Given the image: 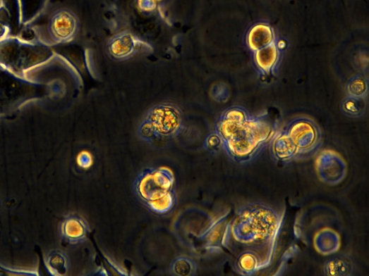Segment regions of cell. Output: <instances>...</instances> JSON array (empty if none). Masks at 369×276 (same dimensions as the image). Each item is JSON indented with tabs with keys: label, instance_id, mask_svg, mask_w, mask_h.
Here are the masks:
<instances>
[{
	"label": "cell",
	"instance_id": "1",
	"mask_svg": "<svg viewBox=\"0 0 369 276\" xmlns=\"http://www.w3.org/2000/svg\"><path fill=\"white\" fill-rule=\"evenodd\" d=\"M285 215L261 202L241 206L226 222L224 248L234 254L255 253L270 268L275 258Z\"/></svg>",
	"mask_w": 369,
	"mask_h": 276
},
{
	"label": "cell",
	"instance_id": "2",
	"mask_svg": "<svg viewBox=\"0 0 369 276\" xmlns=\"http://www.w3.org/2000/svg\"><path fill=\"white\" fill-rule=\"evenodd\" d=\"M215 132L228 157L244 164L255 160L270 145L277 132V123L270 114L255 115L242 107L234 106L222 113Z\"/></svg>",
	"mask_w": 369,
	"mask_h": 276
},
{
	"label": "cell",
	"instance_id": "3",
	"mask_svg": "<svg viewBox=\"0 0 369 276\" xmlns=\"http://www.w3.org/2000/svg\"><path fill=\"white\" fill-rule=\"evenodd\" d=\"M322 144L320 127L311 118L298 117L277 131L270 144L271 156L281 165L303 161L316 155Z\"/></svg>",
	"mask_w": 369,
	"mask_h": 276
},
{
	"label": "cell",
	"instance_id": "4",
	"mask_svg": "<svg viewBox=\"0 0 369 276\" xmlns=\"http://www.w3.org/2000/svg\"><path fill=\"white\" fill-rule=\"evenodd\" d=\"M49 52V49L44 45L6 39L0 42V65L15 75L23 76L47 61Z\"/></svg>",
	"mask_w": 369,
	"mask_h": 276
},
{
	"label": "cell",
	"instance_id": "5",
	"mask_svg": "<svg viewBox=\"0 0 369 276\" xmlns=\"http://www.w3.org/2000/svg\"><path fill=\"white\" fill-rule=\"evenodd\" d=\"M176 177L167 167L145 170L133 182V191L147 206L174 192Z\"/></svg>",
	"mask_w": 369,
	"mask_h": 276
},
{
	"label": "cell",
	"instance_id": "6",
	"mask_svg": "<svg viewBox=\"0 0 369 276\" xmlns=\"http://www.w3.org/2000/svg\"><path fill=\"white\" fill-rule=\"evenodd\" d=\"M337 214L330 207H310L298 214L294 226V236L305 244H310L317 231L337 223Z\"/></svg>",
	"mask_w": 369,
	"mask_h": 276
},
{
	"label": "cell",
	"instance_id": "7",
	"mask_svg": "<svg viewBox=\"0 0 369 276\" xmlns=\"http://www.w3.org/2000/svg\"><path fill=\"white\" fill-rule=\"evenodd\" d=\"M145 119L153 127L159 139L178 135L183 125L181 111L171 104H161L153 107Z\"/></svg>",
	"mask_w": 369,
	"mask_h": 276
},
{
	"label": "cell",
	"instance_id": "8",
	"mask_svg": "<svg viewBox=\"0 0 369 276\" xmlns=\"http://www.w3.org/2000/svg\"><path fill=\"white\" fill-rule=\"evenodd\" d=\"M315 169L322 182L335 186L345 180L348 168L340 153L332 149H324L317 156Z\"/></svg>",
	"mask_w": 369,
	"mask_h": 276
},
{
	"label": "cell",
	"instance_id": "9",
	"mask_svg": "<svg viewBox=\"0 0 369 276\" xmlns=\"http://www.w3.org/2000/svg\"><path fill=\"white\" fill-rule=\"evenodd\" d=\"M48 29L50 37L55 43H69L77 36L79 20L71 11L59 9L52 15Z\"/></svg>",
	"mask_w": 369,
	"mask_h": 276
},
{
	"label": "cell",
	"instance_id": "10",
	"mask_svg": "<svg viewBox=\"0 0 369 276\" xmlns=\"http://www.w3.org/2000/svg\"><path fill=\"white\" fill-rule=\"evenodd\" d=\"M109 54L118 61L127 60L142 51L152 49L147 43L130 31H123L112 37L107 46Z\"/></svg>",
	"mask_w": 369,
	"mask_h": 276
},
{
	"label": "cell",
	"instance_id": "11",
	"mask_svg": "<svg viewBox=\"0 0 369 276\" xmlns=\"http://www.w3.org/2000/svg\"><path fill=\"white\" fill-rule=\"evenodd\" d=\"M277 41L274 27L270 23L262 21L252 25L246 37V45L253 53L270 46Z\"/></svg>",
	"mask_w": 369,
	"mask_h": 276
},
{
	"label": "cell",
	"instance_id": "12",
	"mask_svg": "<svg viewBox=\"0 0 369 276\" xmlns=\"http://www.w3.org/2000/svg\"><path fill=\"white\" fill-rule=\"evenodd\" d=\"M282 49L279 42L253 52V61L259 74L263 77L274 75L280 62Z\"/></svg>",
	"mask_w": 369,
	"mask_h": 276
},
{
	"label": "cell",
	"instance_id": "13",
	"mask_svg": "<svg viewBox=\"0 0 369 276\" xmlns=\"http://www.w3.org/2000/svg\"><path fill=\"white\" fill-rule=\"evenodd\" d=\"M312 244L319 254L327 256L340 250L341 238L337 230L329 227H325L315 233Z\"/></svg>",
	"mask_w": 369,
	"mask_h": 276
},
{
	"label": "cell",
	"instance_id": "14",
	"mask_svg": "<svg viewBox=\"0 0 369 276\" xmlns=\"http://www.w3.org/2000/svg\"><path fill=\"white\" fill-rule=\"evenodd\" d=\"M234 261V270L242 275H253L267 269L264 262L258 255L250 252H241Z\"/></svg>",
	"mask_w": 369,
	"mask_h": 276
},
{
	"label": "cell",
	"instance_id": "15",
	"mask_svg": "<svg viewBox=\"0 0 369 276\" xmlns=\"http://www.w3.org/2000/svg\"><path fill=\"white\" fill-rule=\"evenodd\" d=\"M88 223L79 217L67 218L63 224V235L72 243L78 244L84 241L90 232Z\"/></svg>",
	"mask_w": 369,
	"mask_h": 276
},
{
	"label": "cell",
	"instance_id": "16",
	"mask_svg": "<svg viewBox=\"0 0 369 276\" xmlns=\"http://www.w3.org/2000/svg\"><path fill=\"white\" fill-rule=\"evenodd\" d=\"M353 272V261L345 255L329 259L323 267L324 275L329 276H351Z\"/></svg>",
	"mask_w": 369,
	"mask_h": 276
},
{
	"label": "cell",
	"instance_id": "17",
	"mask_svg": "<svg viewBox=\"0 0 369 276\" xmlns=\"http://www.w3.org/2000/svg\"><path fill=\"white\" fill-rule=\"evenodd\" d=\"M341 111L349 118H362L367 111V99L347 96L342 102Z\"/></svg>",
	"mask_w": 369,
	"mask_h": 276
},
{
	"label": "cell",
	"instance_id": "18",
	"mask_svg": "<svg viewBox=\"0 0 369 276\" xmlns=\"http://www.w3.org/2000/svg\"><path fill=\"white\" fill-rule=\"evenodd\" d=\"M197 272L195 262L185 256L177 257L171 263L170 272L174 276H193Z\"/></svg>",
	"mask_w": 369,
	"mask_h": 276
},
{
	"label": "cell",
	"instance_id": "19",
	"mask_svg": "<svg viewBox=\"0 0 369 276\" xmlns=\"http://www.w3.org/2000/svg\"><path fill=\"white\" fill-rule=\"evenodd\" d=\"M348 96L366 98L368 93V81L362 75L353 76L346 85Z\"/></svg>",
	"mask_w": 369,
	"mask_h": 276
},
{
	"label": "cell",
	"instance_id": "20",
	"mask_svg": "<svg viewBox=\"0 0 369 276\" xmlns=\"http://www.w3.org/2000/svg\"><path fill=\"white\" fill-rule=\"evenodd\" d=\"M176 201V195L174 192L169 195L149 204L147 207L152 213L163 215L171 213L174 210Z\"/></svg>",
	"mask_w": 369,
	"mask_h": 276
},
{
	"label": "cell",
	"instance_id": "21",
	"mask_svg": "<svg viewBox=\"0 0 369 276\" xmlns=\"http://www.w3.org/2000/svg\"><path fill=\"white\" fill-rule=\"evenodd\" d=\"M138 134L142 140L150 143L159 139L153 127L146 119L140 124L138 129Z\"/></svg>",
	"mask_w": 369,
	"mask_h": 276
},
{
	"label": "cell",
	"instance_id": "22",
	"mask_svg": "<svg viewBox=\"0 0 369 276\" xmlns=\"http://www.w3.org/2000/svg\"><path fill=\"white\" fill-rule=\"evenodd\" d=\"M205 149L212 154H217L222 149L221 138L216 132L211 133L206 138Z\"/></svg>",
	"mask_w": 369,
	"mask_h": 276
},
{
	"label": "cell",
	"instance_id": "23",
	"mask_svg": "<svg viewBox=\"0 0 369 276\" xmlns=\"http://www.w3.org/2000/svg\"><path fill=\"white\" fill-rule=\"evenodd\" d=\"M298 251L299 249L298 246L294 245L285 251L284 256L282 258L281 263L279 266L277 272V273H275V275H279L280 271H282L281 274H282V272H284V270L286 269L287 266L288 261H289L291 258L294 257L297 254Z\"/></svg>",
	"mask_w": 369,
	"mask_h": 276
},
{
	"label": "cell",
	"instance_id": "24",
	"mask_svg": "<svg viewBox=\"0 0 369 276\" xmlns=\"http://www.w3.org/2000/svg\"><path fill=\"white\" fill-rule=\"evenodd\" d=\"M214 99L219 102H226L230 97L229 88L224 83L218 84L214 92Z\"/></svg>",
	"mask_w": 369,
	"mask_h": 276
},
{
	"label": "cell",
	"instance_id": "25",
	"mask_svg": "<svg viewBox=\"0 0 369 276\" xmlns=\"http://www.w3.org/2000/svg\"><path fill=\"white\" fill-rule=\"evenodd\" d=\"M78 163L83 168L90 167L92 163L90 155L87 152H83L78 158Z\"/></svg>",
	"mask_w": 369,
	"mask_h": 276
},
{
	"label": "cell",
	"instance_id": "26",
	"mask_svg": "<svg viewBox=\"0 0 369 276\" xmlns=\"http://www.w3.org/2000/svg\"><path fill=\"white\" fill-rule=\"evenodd\" d=\"M8 30L6 25L0 23V42L6 39Z\"/></svg>",
	"mask_w": 369,
	"mask_h": 276
}]
</instances>
